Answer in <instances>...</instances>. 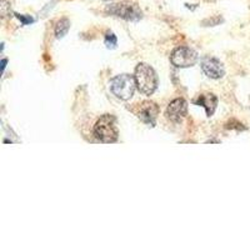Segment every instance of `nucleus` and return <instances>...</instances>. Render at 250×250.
<instances>
[{
  "label": "nucleus",
  "instance_id": "obj_8",
  "mask_svg": "<svg viewBox=\"0 0 250 250\" xmlns=\"http://www.w3.org/2000/svg\"><path fill=\"white\" fill-rule=\"evenodd\" d=\"M188 104L184 99H175L170 103L167 109V117L174 123H180L187 115Z\"/></svg>",
  "mask_w": 250,
  "mask_h": 250
},
{
  "label": "nucleus",
  "instance_id": "obj_5",
  "mask_svg": "<svg viewBox=\"0 0 250 250\" xmlns=\"http://www.w3.org/2000/svg\"><path fill=\"white\" fill-rule=\"evenodd\" d=\"M106 12L126 20H139L143 15L142 10L137 5L129 3L113 4L106 8Z\"/></svg>",
  "mask_w": 250,
  "mask_h": 250
},
{
  "label": "nucleus",
  "instance_id": "obj_11",
  "mask_svg": "<svg viewBox=\"0 0 250 250\" xmlns=\"http://www.w3.org/2000/svg\"><path fill=\"white\" fill-rule=\"evenodd\" d=\"M105 44L108 48H115V45H117V37L113 33H108L105 38Z\"/></svg>",
  "mask_w": 250,
  "mask_h": 250
},
{
  "label": "nucleus",
  "instance_id": "obj_7",
  "mask_svg": "<svg viewBox=\"0 0 250 250\" xmlns=\"http://www.w3.org/2000/svg\"><path fill=\"white\" fill-rule=\"evenodd\" d=\"M202 69L205 75L211 79H219L224 75V66L220 60L215 59V58H204L202 62Z\"/></svg>",
  "mask_w": 250,
  "mask_h": 250
},
{
  "label": "nucleus",
  "instance_id": "obj_2",
  "mask_svg": "<svg viewBox=\"0 0 250 250\" xmlns=\"http://www.w3.org/2000/svg\"><path fill=\"white\" fill-rule=\"evenodd\" d=\"M94 135L103 143L117 142L119 131L117 128V119L110 114L103 115L94 126Z\"/></svg>",
  "mask_w": 250,
  "mask_h": 250
},
{
  "label": "nucleus",
  "instance_id": "obj_4",
  "mask_svg": "<svg viewBox=\"0 0 250 250\" xmlns=\"http://www.w3.org/2000/svg\"><path fill=\"white\" fill-rule=\"evenodd\" d=\"M173 65L176 68H189L193 66L198 62V54L196 51L188 46H180L173 51L170 58Z\"/></svg>",
  "mask_w": 250,
  "mask_h": 250
},
{
  "label": "nucleus",
  "instance_id": "obj_12",
  "mask_svg": "<svg viewBox=\"0 0 250 250\" xmlns=\"http://www.w3.org/2000/svg\"><path fill=\"white\" fill-rule=\"evenodd\" d=\"M17 18H18V19L21 20V21H23L24 25H26V24L33 23V21H34V20H33V18H30V17H24V15H20V14H17Z\"/></svg>",
  "mask_w": 250,
  "mask_h": 250
},
{
  "label": "nucleus",
  "instance_id": "obj_9",
  "mask_svg": "<svg viewBox=\"0 0 250 250\" xmlns=\"http://www.w3.org/2000/svg\"><path fill=\"white\" fill-rule=\"evenodd\" d=\"M196 105H202L204 106L205 110H207L208 117H211L215 111L216 104H218V99H216L215 95L213 94H203L200 95L199 99L195 102Z\"/></svg>",
  "mask_w": 250,
  "mask_h": 250
},
{
  "label": "nucleus",
  "instance_id": "obj_6",
  "mask_svg": "<svg viewBox=\"0 0 250 250\" xmlns=\"http://www.w3.org/2000/svg\"><path fill=\"white\" fill-rule=\"evenodd\" d=\"M159 114V106L153 102H143L139 104L137 110V115L140 120L149 125L155 124V120Z\"/></svg>",
  "mask_w": 250,
  "mask_h": 250
},
{
  "label": "nucleus",
  "instance_id": "obj_10",
  "mask_svg": "<svg viewBox=\"0 0 250 250\" xmlns=\"http://www.w3.org/2000/svg\"><path fill=\"white\" fill-rule=\"evenodd\" d=\"M69 29H70V21L66 18H64V19L58 21L57 26H55V35H57V38H62L64 35H66Z\"/></svg>",
  "mask_w": 250,
  "mask_h": 250
},
{
  "label": "nucleus",
  "instance_id": "obj_3",
  "mask_svg": "<svg viewBox=\"0 0 250 250\" xmlns=\"http://www.w3.org/2000/svg\"><path fill=\"white\" fill-rule=\"evenodd\" d=\"M135 88H137V82H135V78L133 75H118L110 82L111 93L122 100L130 99L134 95Z\"/></svg>",
  "mask_w": 250,
  "mask_h": 250
},
{
  "label": "nucleus",
  "instance_id": "obj_1",
  "mask_svg": "<svg viewBox=\"0 0 250 250\" xmlns=\"http://www.w3.org/2000/svg\"><path fill=\"white\" fill-rule=\"evenodd\" d=\"M135 82L137 88L144 95H151L158 88V77L154 69L148 64H139L135 68Z\"/></svg>",
  "mask_w": 250,
  "mask_h": 250
}]
</instances>
